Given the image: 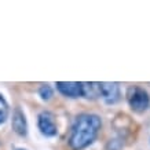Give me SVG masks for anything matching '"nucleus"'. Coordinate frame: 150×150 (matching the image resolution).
<instances>
[{
    "instance_id": "nucleus-4",
    "label": "nucleus",
    "mask_w": 150,
    "mask_h": 150,
    "mask_svg": "<svg viewBox=\"0 0 150 150\" xmlns=\"http://www.w3.org/2000/svg\"><path fill=\"white\" fill-rule=\"evenodd\" d=\"M100 96L108 103H114L118 100L120 90L117 83H100Z\"/></svg>"
},
{
    "instance_id": "nucleus-6",
    "label": "nucleus",
    "mask_w": 150,
    "mask_h": 150,
    "mask_svg": "<svg viewBox=\"0 0 150 150\" xmlns=\"http://www.w3.org/2000/svg\"><path fill=\"white\" fill-rule=\"evenodd\" d=\"M13 129L18 135L21 137H25L26 135V118H25V114L19 108H15L13 114Z\"/></svg>"
},
{
    "instance_id": "nucleus-5",
    "label": "nucleus",
    "mask_w": 150,
    "mask_h": 150,
    "mask_svg": "<svg viewBox=\"0 0 150 150\" xmlns=\"http://www.w3.org/2000/svg\"><path fill=\"white\" fill-rule=\"evenodd\" d=\"M57 88L59 90L61 94L66 96H81V83L77 81H58L57 83Z\"/></svg>"
},
{
    "instance_id": "nucleus-10",
    "label": "nucleus",
    "mask_w": 150,
    "mask_h": 150,
    "mask_svg": "<svg viewBox=\"0 0 150 150\" xmlns=\"http://www.w3.org/2000/svg\"><path fill=\"white\" fill-rule=\"evenodd\" d=\"M18 150H23V149H18Z\"/></svg>"
},
{
    "instance_id": "nucleus-7",
    "label": "nucleus",
    "mask_w": 150,
    "mask_h": 150,
    "mask_svg": "<svg viewBox=\"0 0 150 150\" xmlns=\"http://www.w3.org/2000/svg\"><path fill=\"white\" fill-rule=\"evenodd\" d=\"M81 96L96 99L100 96V83H81Z\"/></svg>"
},
{
    "instance_id": "nucleus-1",
    "label": "nucleus",
    "mask_w": 150,
    "mask_h": 150,
    "mask_svg": "<svg viewBox=\"0 0 150 150\" xmlns=\"http://www.w3.org/2000/svg\"><path fill=\"white\" fill-rule=\"evenodd\" d=\"M102 127L100 118L95 114H81L74 121L69 137V146L72 150H83L95 141Z\"/></svg>"
},
{
    "instance_id": "nucleus-8",
    "label": "nucleus",
    "mask_w": 150,
    "mask_h": 150,
    "mask_svg": "<svg viewBox=\"0 0 150 150\" xmlns=\"http://www.w3.org/2000/svg\"><path fill=\"white\" fill-rule=\"evenodd\" d=\"M8 117V105L3 98V95L0 94V124H3Z\"/></svg>"
},
{
    "instance_id": "nucleus-9",
    "label": "nucleus",
    "mask_w": 150,
    "mask_h": 150,
    "mask_svg": "<svg viewBox=\"0 0 150 150\" xmlns=\"http://www.w3.org/2000/svg\"><path fill=\"white\" fill-rule=\"evenodd\" d=\"M39 94H40V96L43 99H50L51 96H52V90L48 86H43L39 90Z\"/></svg>"
},
{
    "instance_id": "nucleus-3",
    "label": "nucleus",
    "mask_w": 150,
    "mask_h": 150,
    "mask_svg": "<svg viewBox=\"0 0 150 150\" xmlns=\"http://www.w3.org/2000/svg\"><path fill=\"white\" fill-rule=\"evenodd\" d=\"M39 128L41 134H44L46 137H54L58 132V127L55 123L54 114L50 112H43L39 116Z\"/></svg>"
},
{
    "instance_id": "nucleus-2",
    "label": "nucleus",
    "mask_w": 150,
    "mask_h": 150,
    "mask_svg": "<svg viewBox=\"0 0 150 150\" xmlns=\"http://www.w3.org/2000/svg\"><path fill=\"white\" fill-rule=\"evenodd\" d=\"M127 100L134 112H145L150 105V96L142 87L132 86L127 90Z\"/></svg>"
}]
</instances>
